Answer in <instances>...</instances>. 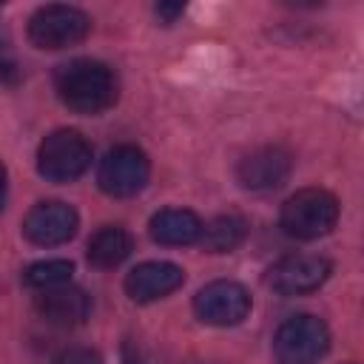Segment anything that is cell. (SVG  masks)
I'll return each instance as SVG.
<instances>
[{"mask_svg":"<svg viewBox=\"0 0 364 364\" xmlns=\"http://www.w3.org/2000/svg\"><path fill=\"white\" fill-rule=\"evenodd\" d=\"M60 102L77 114H100L117 102V77L100 60H68L54 71Z\"/></svg>","mask_w":364,"mask_h":364,"instance_id":"cell-1","label":"cell"},{"mask_svg":"<svg viewBox=\"0 0 364 364\" xmlns=\"http://www.w3.org/2000/svg\"><path fill=\"white\" fill-rule=\"evenodd\" d=\"M338 222V202L324 188H301L296 191L279 213V225L287 236L310 242L327 236Z\"/></svg>","mask_w":364,"mask_h":364,"instance_id":"cell-2","label":"cell"},{"mask_svg":"<svg viewBox=\"0 0 364 364\" xmlns=\"http://www.w3.org/2000/svg\"><path fill=\"white\" fill-rule=\"evenodd\" d=\"M91 165V145L74 128L51 131L37 148V171L48 182H71Z\"/></svg>","mask_w":364,"mask_h":364,"instance_id":"cell-3","label":"cell"},{"mask_svg":"<svg viewBox=\"0 0 364 364\" xmlns=\"http://www.w3.org/2000/svg\"><path fill=\"white\" fill-rule=\"evenodd\" d=\"M330 347V330L318 316L299 313L282 321L273 338V355L279 364H316Z\"/></svg>","mask_w":364,"mask_h":364,"instance_id":"cell-4","label":"cell"},{"mask_svg":"<svg viewBox=\"0 0 364 364\" xmlns=\"http://www.w3.org/2000/svg\"><path fill=\"white\" fill-rule=\"evenodd\" d=\"M88 31H91V20L77 6L48 3L28 17V40L37 48H48V51L77 46L80 40H85Z\"/></svg>","mask_w":364,"mask_h":364,"instance_id":"cell-5","label":"cell"},{"mask_svg":"<svg viewBox=\"0 0 364 364\" xmlns=\"http://www.w3.org/2000/svg\"><path fill=\"white\" fill-rule=\"evenodd\" d=\"M151 176V162L142 148L136 145H117L111 148L97 168V182L108 196L128 199L136 196Z\"/></svg>","mask_w":364,"mask_h":364,"instance_id":"cell-6","label":"cell"},{"mask_svg":"<svg viewBox=\"0 0 364 364\" xmlns=\"http://www.w3.org/2000/svg\"><path fill=\"white\" fill-rule=\"evenodd\" d=\"M193 310H196L199 321H205V324L233 327V324L247 318V313H250V293L239 282L219 279V282L205 284L196 293Z\"/></svg>","mask_w":364,"mask_h":364,"instance_id":"cell-7","label":"cell"},{"mask_svg":"<svg viewBox=\"0 0 364 364\" xmlns=\"http://www.w3.org/2000/svg\"><path fill=\"white\" fill-rule=\"evenodd\" d=\"M330 270L333 264L318 253H290L270 267L267 282L282 296H301L318 290L330 279Z\"/></svg>","mask_w":364,"mask_h":364,"instance_id":"cell-8","label":"cell"},{"mask_svg":"<svg viewBox=\"0 0 364 364\" xmlns=\"http://www.w3.org/2000/svg\"><path fill=\"white\" fill-rule=\"evenodd\" d=\"M77 225H80V216L71 205L57 202V199L37 202L23 219V236L31 245L54 247V245L68 242L77 233Z\"/></svg>","mask_w":364,"mask_h":364,"instance_id":"cell-9","label":"cell"},{"mask_svg":"<svg viewBox=\"0 0 364 364\" xmlns=\"http://www.w3.org/2000/svg\"><path fill=\"white\" fill-rule=\"evenodd\" d=\"M293 171V156L287 148L282 145H262L256 151H250L239 168H236V179L242 188L247 191H276L287 182Z\"/></svg>","mask_w":364,"mask_h":364,"instance_id":"cell-10","label":"cell"},{"mask_svg":"<svg viewBox=\"0 0 364 364\" xmlns=\"http://www.w3.org/2000/svg\"><path fill=\"white\" fill-rule=\"evenodd\" d=\"M185 270L173 262H142L125 276V293L134 301H156L182 287Z\"/></svg>","mask_w":364,"mask_h":364,"instance_id":"cell-11","label":"cell"},{"mask_svg":"<svg viewBox=\"0 0 364 364\" xmlns=\"http://www.w3.org/2000/svg\"><path fill=\"white\" fill-rule=\"evenodd\" d=\"M37 313L57 327H74L82 324L91 313V299L85 296V290L63 284V287H51V290H40L37 296Z\"/></svg>","mask_w":364,"mask_h":364,"instance_id":"cell-12","label":"cell"},{"mask_svg":"<svg viewBox=\"0 0 364 364\" xmlns=\"http://www.w3.org/2000/svg\"><path fill=\"white\" fill-rule=\"evenodd\" d=\"M148 230H151V239L159 245H191V242H199L202 219L185 208H165L151 216Z\"/></svg>","mask_w":364,"mask_h":364,"instance_id":"cell-13","label":"cell"},{"mask_svg":"<svg viewBox=\"0 0 364 364\" xmlns=\"http://www.w3.org/2000/svg\"><path fill=\"white\" fill-rule=\"evenodd\" d=\"M134 250V239L122 225H102L88 239V262L94 267H117L122 264Z\"/></svg>","mask_w":364,"mask_h":364,"instance_id":"cell-14","label":"cell"},{"mask_svg":"<svg viewBox=\"0 0 364 364\" xmlns=\"http://www.w3.org/2000/svg\"><path fill=\"white\" fill-rule=\"evenodd\" d=\"M245 236H247V222L239 213H222L208 225H202L199 245L208 253H230L245 242Z\"/></svg>","mask_w":364,"mask_h":364,"instance_id":"cell-15","label":"cell"},{"mask_svg":"<svg viewBox=\"0 0 364 364\" xmlns=\"http://www.w3.org/2000/svg\"><path fill=\"white\" fill-rule=\"evenodd\" d=\"M71 273H74V264L68 259H43V262H34L26 267L23 282L34 290H51V287L68 284Z\"/></svg>","mask_w":364,"mask_h":364,"instance_id":"cell-16","label":"cell"},{"mask_svg":"<svg viewBox=\"0 0 364 364\" xmlns=\"http://www.w3.org/2000/svg\"><path fill=\"white\" fill-rule=\"evenodd\" d=\"M20 82V63L14 57L9 34L0 28V85H17Z\"/></svg>","mask_w":364,"mask_h":364,"instance_id":"cell-17","label":"cell"},{"mask_svg":"<svg viewBox=\"0 0 364 364\" xmlns=\"http://www.w3.org/2000/svg\"><path fill=\"white\" fill-rule=\"evenodd\" d=\"M51 364H102L100 353L91 350V347H68L63 350Z\"/></svg>","mask_w":364,"mask_h":364,"instance_id":"cell-18","label":"cell"},{"mask_svg":"<svg viewBox=\"0 0 364 364\" xmlns=\"http://www.w3.org/2000/svg\"><path fill=\"white\" fill-rule=\"evenodd\" d=\"M154 11H156V17L168 26V23H173L176 17H182L185 3H156V6H154Z\"/></svg>","mask_w":364,"mask_h":364,"instance_id":"cell-19","label":"cell"},{"mask_svg":"<svg viewBox=\"0 0 364 364\" xmlns=\"http://www.w3.org/2000/svg\"><path fill=\"white\" fill-rule=\"evenodd\" d=\"M6 196H9V173H6V165L0 162V210L6 208Z\"/></svg>","mask_w":364,"mask_h":364,"instance_id":"cell-20","label":"cell"},{"mask_svg":"<svg viewBox=\"0 0 364 364\" xmlns=\"http://www.w3.org/2000/svg\"><path fill=\"white\" fill-rule=\"evenodd\" d=\"M125 364H142V361H139V355H136L131 347H125Z\"/></svg>","mask_w":364,"mask_h":364,"instance_id":"cell-21","label":"cell"}]
</instances>
